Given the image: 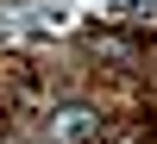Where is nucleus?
I'll return each mask as SVG.
<instances>
[{
  "label": "nucleus",
  "mask_w": 157,
  "mask_h": 144,
  "mask_svg": "<svg viewBox=\"0 0 157 144\" xmlns=\"http://www.w3.org/2000/svg\"><path fill=\"white\" fill-rule=\"evenodd\" d=\"M44 132H50V144H88V138L101 132V107H88V100H63V107L44 113Z\"/></svg>",
  "instance_id": "f257e3e1"
},
{
  "label": "nucleus",
  "mask_w": 157,
  "mask_h": 144,
  "mask_svg": "<svg viewBox=\"0 0 157 144\" xmlns=\"http://www.w3.org/2000/svg\"><path fill=\"white\" fill-rule=\"evenodd\" d=\"M94 44L107 50V57H138V44H132V38H94Z\"/></svg>",
  "instance_id": "f03ea898"
},
{
  "label": "nucleus",
  "mask_w": 157,
  "mask_h": 144,
  "mask_svg": "<svg viewBox=\"0 0 157 144\" xmlns=\"http://www.w3.org/2000/svg\"><path fill=\"white\" fill-rule=\"evenodd\" d=\"M151 13H157V0H126V6H120V19H151Z\"/></svg>",
  "instance_id": "7ed1b4c3"
}]
</instances>
